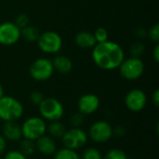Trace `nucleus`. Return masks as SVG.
<instances>
[{"mask_svg": "<svg viewBox=\"0 0 159 159\" xmlns=\"http://www.w3.org/2000/svg\"><path fill=\"white\" fill-rule=\"evenodd\" d=\"M154 58H155V61L157 62L159 61V46L157 45L155 49H154Z\"/></svg>", "mask_w": 159, "mask_h": 159, "instance_id": "obj_33", "label": "nucleus"}, {"mask_svg": "<svg viewBox=\"0 0 159 159\" xmlns=\"http://www.w3.org/2000/svg\"><path fill=\"white\" fill-rule=\"evenodd\" d=\"M3 137L10 142H17L22 137L21 127L16 121L5 122L2 128Z\"/></svg>", "mask_w": 159, "mask_h": 159, "instance_id": "obj_14", "label": "nucleus"}, {"mask_svg": "<svg viewBox=\"0 0 159 159\" xmlns=\"http://www.w3.org/2000/svg\"><path fill=\"white\" fill-rule=\"evenodd\" d=\"M148 35L151 40L157 42L159 40V25L157 23L154 26L151 27V29L148 32Z\"/></svg>", "mask_w": 159, "mask_h": 159, "instance_id": "obj_28", "label": "nucleus"}, {"mask_svg": "<svg viewBox=\"0 0 159 159\" xmlns=\"http://www.w3.org/2000/svg\"><path fill=\"white\" fill-rule=\"evenodd\" d=\"M152 100H153V102H154L155 106H156V107H158V105H159V90L158 89H157V90L154 92V94H153V96H152Z\"/></svg>", "mask_w": 159, "mask_h": 159, "instance_id": "obj_32", "label": "nucleus"}, {"mask_svg": "<svg viewBox=\"0 0 159 159\" xmlns=\"http://www.w3.org/2000/svg\"><path fill=\"white\" fill-rule=\"evenodd\" d=\"M118 68L122 77L127 80H136L143 75L144 63L138 57H132L126 60L124 59Z\"/></svg>", "mask_w": 159, "mask_h": 159, "instance_id": "obj_5", "label": "nucleus"}, {"mask_svg": "<svg viewBox=\"0 0 159 159\" xmlns=\"http://www.w3.org/2000/svg\"><path fill=\"white\" fill-rule=\"evenodd\" d=\"M147 103L146 94L139 89H134L128 92L125 98L127 108L132 112H140L144 109Z\"/></svg>", "mask_w": 159, "mask_h": 159, "instance_id": "obj_10", "label": "nucleus"}, {"mask_svg": "<svg viewBox=\"0 0 159 159\" xmlns=\"http://www.w3.org/2000/svg\"><path fill=\"white\" fill-rule=\"evenodd\" d=\"M35 142V148L36 150L45 156H51L54 155L56 152V143L53 138L50 136L43 135L40 138H38Z\"/></svg>", "mask_w": 159, "mask_h": 159, "instance_id": "obj_13", "label": "nucleus"}, {"mask_svg": "<svg viewBox=\"0 0 159 159\" xmlns=\"http://www.w3.org/2000/svg\"><path fill=\"white\" fill-rule=\"evenodd\" d=\"M44 99L45 98H44L43 94L39 91H34L30 94V101L32 103H34L35 105H39Z\"/></svg>", "mask_w": 159, "mask_h": 159, "instance_id": "obj_25", "label": "nucleus"}, {"mask_svg": "<svg viewBox=\"0 0 159 159\" xmlns=\"http://www.w3.org/2000/svg\"><path fill=\"white\" fill-rule=\"evenodd\" d=\"M3 159H27L26 157L21 154L20 151H17V150H12V151H9L7 152L5 157H3Z\"/></svg>", "mask_w": 159, "mask_h": 159, "instance_id": "obj_27", "label": "nucleus"}, {"mask_svg": "<svg viewBox=\"0 0 159 159\" xmlns=\"http://www.w3.org/2000/svg\"><path fill=\"white\" fill-rule=\"evenodd\" d=\"M102 159H103V158H102Z\"/></svg>", "mask_w": 159, "mask_h": 159, "instance_id": "obj_36", "label": "nucleus"}, {"mask_svg": "<svg viewBox=\"0 0 159 159\" xmlns=\"http://www.w3.org/2000/svg\"><path fill=\"white\" fill-rule=\"evenodd\" d=\"M30 75L36 81H45L51 77L54 72L52 61L40 58L35 60L30 66Z\"/></svg>", "mask_w": 159, "mask_h": 159, "instance_id": "obj_7", "label": "nucleus"}, {"mask_svg": "<svg viewBox=\"0 0 159 159\" xmlns=\"http://www.w3.org/2000/svg\"><path fill=\"white\" fill-rule=\"evenodd\" d=\"M72 125L74 126V128H79L83 121H84V115H82L81 113H76V114H74L70 119Z\"/></svg>", "mask_w": 159, "mask_h": 159, "instance_id": "obj_24", "label": "nucleus"}, {"mask_svg": "<svg viewBox=\"0 0 159 159\" xmlns=\"http://www.w3.org/2000/svg\"><path fill=\"white\" fill-rule=\"evenodd\" d=\"M54 70L61 74H68L72 71L73 63L71 60L66 56H57L52 61Z\"/></svg>", "mask_w": 159, "mask_h": 159, "instance_id": "obj_16", "label": "nucleus"}, {"mask_svg": "<svg viewBox=\"0 0 159 159\" xmlns=\"http://www.w3.org/2000/svg\"><path fill=\"white\" fill-rule=\"evenodd\" d=\"M54 159H81L79 155L75 151L68 148H61L54 153Z\"/></svg>", "mask_w": 159, "mask_h": 159, "instance_id": "obj_19", "label": "nucleus"}, {"mask_svg": "<svg viewBox=\"0 0 159 159\" xmlns=\"http://www.w3.org/2000/svg\"><path fill=\"white\" fill-rule=\"evenodd\" d=\"M40 34L38 29L35 26H25L20 29V36H22L27 41L33 42L36 41L39 37Z\"/></svg>", "mask_w": 159, "mask_h": 159, "instance_id": "obj_18", "label": "nucleus"}, {"mask_svg": "<svg viewBox=\"0 0 159 159\" xmlns=\"http://www.w3.org/2000/svg\"><path fill=\"white\" fill-rule=\"evenodd\" d=\"M131 50H132L133 56H134V57H138V56H139L140 54H142V52L143 51V45H142V44H140V43H136V44H134V45H133V47H132Z\"/></svg>", "mask_w": 159, "mask_h": 159, "instance_id": "obj_29", "label": "nucleus"}, {"mask_svg": "<svg viewBox=\"0 0 159 159\" xmlns=\"http://www.w3.org/2000/svg\"><path fill=\"white\" fill-rule=\"evenodd\" d=\"M81 159H102V157L98 149L89 148L84 152Z\"/></svg>", "mask_w": 159, "mask_h": 159, "instance_id": "obj_22", "label": "nucleus"}, {"mask_svg": "<svg viewBox=\"0 0 159 159\" xmlns=\"http://www.w3.org/2000/svg\"><path fill=\"white\" fill-rule=\"evenodd\" d=\"M100 106V100L98 96L92 93L85 94L80 97L77 102V107L79 113L84 116L91 115L95 113Z\"/></svg>", "mask_w": 159, "mask_h": 159, "instance_id": "obj_12", "label": "nucleus"}, {"mask_svg": "<svg viewBox=\"0 0 159 159\" xmlns=\"http://www.w3.org/2000/svg\"><path fill=\"white\" fill-rule=\"evenodd\" d=\"M89 136L95 143H106L113 136V128L106 121L103 120L96 121L89 128Z\"/></svg>", "mask_w": 159, "mask_h": 159, "instance_id": "obj_8", "label": "nucleus"}, {"mask_svg": "<svg viewBox=\"0 0 159 159\" xmlns=\"http://www.w3.org/2000/svg\"><path fill=\"white\" fill-rule=\"evenodd\" d=\"M0 159H3V158H2V157H1V156H0Z\"/></svg>", "mask_w": 159, "mask_h": 159, "instance_id": "obj_35", "label": "nucleus"}, {"mask_svg": "<svg viewBox=\"0 0 159 159\" xmlns=\"http://www.w3.org/2000/svg\"><path fill=\"white\" fill-rule=\"evenodd\" d=\"M23 115L22 104L13 97L3 96L0 99V119L4 122L16 121Z\"/></svg>", "mask_w": 159, "mask_h": 159, "instance_id": "obj_2", "label": "nucleus"}, {"mask_svg": "<svg viewBox=\"0 0 159 159\" xmlns=\"http://www.w3.org/2000/svg\"><path fill=\"white\" fill-rule=\"evenodd\" d=\"M40 49L47 53L58 52L62 45L61 37L55 32L48 31L41 34L37 39Z\"/></svg>", "mask_w": 159, "mask_h": 159, "instance_id": "obj_9", "label": "nucleus"}, {"mask_svg": "<svg viewBox=\"0 0 159 159\" xmlns=\"http://www.w3.org/2000/svg\"><path fill=\"white\" fill-rule=\"evenodd\" d=\"M103 159H128V157L124 151L116 148L108 151Z\"/></svg>", "mask_w": 159, "mask_h": 159, "instance_id": "obj_21", "label": "nucleus"}, {"mask_svg": "<svg viewBox=\"0 0 159 159\" xmlns=\"http://www.w3.org/2000/svg\"><path fill=\"white\" fill-rule=\"evenodd\" d=\"M35 151H36V148H35L34 141L24 139L22 141V143H20V152L21 154H23L25 157L32 156L33 154H34Z\"/></svg>", "mask_w": 159, "mask_h": 159, "instance_id": "obj_20", "label": "nucleus"}, {"mask_svg": "<svg viewBox=\"0 0 159 159\" xmlns=\"http://www.w3.org/2000/svg\"><path fill=\"white\" fill-rule=\"evenodd\" d=\"M20 37V29L14 22H4L0 25V43L2 45H14Z\"/></svg>", "mask_w": 159, "mask_h": 159, "instance_id": "obj_11", "label": "nucleus"}, {"mask_svg": "<svg viewBox=\"0 0 159 159\" xmlns=\"http://www.w3.org/2000/svg\"><path fill=\"white\" fill-rule=\"evenodd\" d=\"M116 135V137H121L125 134V129L122 127H117L115 129H113V135Z\"/></svg>", "mask_w": 159, "mask_h": 159, "instance_id": "obj_31", "label": "nucleus"}, {"mask_svg": "<svg viewBox=\"0 0 159 159\" xmlns=\"http://www.w3.org/2000/svg\"><path fill=\"white\" fill-rule=\"evenodd\" d=\"M62 144L65 148L71 150H77L82 148L88 142L87 133L79 128H73L66 130L61 137Z\"/></svg>", "mask_w": 159, "mask_h": 159, "instance_id": "obj_6", "label": "nucleus"}, {"mask_svg": "<svg viewBox=\"0 0 159 159\" xmlns=\"http://www.w3.org/2000/svg\"><path fill=\"white\" fill-rule=\"evenodd\" d=\"M4 96V89H3V87L1 86L0 84V99Z\"/></svg>", "mask_w": 159, "mask_h": 159, "instance_id": "obj_34", "label": "nucleus"}, {"mask_svg": "<svg viewBox=\"0 0 159 159\" xmlns=\"http://www.w3.org/2000/svg\"><path fill=\"white\" fill-rule=\"evenodd\" d=\"M75 43L78 47L83 48H94L97 44L94 34L87 31H81L75 35Z\"/></svg>", "mask_w": 159, "mask_h": 159, "instance_id": "obj_15", "label": "nucleus"}, {"mask_svg": "<svg viewBox=\"0 0 159 159\" xmlns=\"http://www.w3.org/2000/svg\"><path fill=\"white\" fill-rule=\"evenodd\" d=\"M21 127V133L24 139L36 141L47 131V124L43 118L33 116L26 119Z\"/></svg>", "mask_w": 159, "mask_h": 159, "instance_id": "obj_3", "label": "nucleus"}, {"mask_svg": "<svg viewBox=\"0 0 159 159\" xmlns=\"http://www.w3.org/2000/svg\"><path fill=\"white\" fill-rule=\"evenodd\" d=\"M38 106L41 116L50 122L60 120L64 114L62 104L54 98L44 99Z\"/></svg>", "mask_w": 159, "mask_h": 159, "instance_id": "obj_4", "label": "nucleus"}, {"mask_svg": "<svg viewBox=\"0 0 159 159\" xmlns=\"http://www.w3.org/2000/svg\"><path fill=\"white\" fill-rule=\"evenodd\" d=\"M93 34H94V37H95L97 43H102V42H105L108 40V33L102 27L98 28Z\"/></svg>", "mask_w": 159, "mask_h": 159, "instance_id": "obj_23", "label": "nucleus"}, {"mask_svg": "<svg viewBox=\"0 0 159 159\" xmlns=\"http://www.w3.org/2000/svg\"><path fill=\"white\" fill-rule=\"evenodd\" d=\"M28 21H29V18L27 17V15H25V14H20V15H19V16L16 18L14 23H15L20 29H21V28L27 26Z\"/></svg>", "mask_w": 159, "mask_h": 159, "instance_id": "obj_26", "label": "nucleus"}, {"mask_svg": "<svg viewBox=\"0 0 159 159\" xmlns=\"http://www.w3.org/2000/svg\"><path fill=\"white\" fill-rule=\"evenodd\" d=\"M92 58L95 64L102 70H114L119 67L125 59L122 48L115 42L97 43L93 48Z\"/></svg>", "mask_w": 159, "mask_h": 159, "instance_id": "obj_1", "label": "nucleus"}, {"mask_svg": "<svg viewBox=\"0 0 159 159\" xmlns=\"http://www.w3.org/2000/svg\"><path fill=\"white\" fill-rule=\"evenodd\" d=\"M47 130L51 138L56 139H61V137L66 131L65 127L59 120L50 122V124L47 127Z\"/></svg>", "mask_w": 159, "mask_h": 159, "instance_id": "obj_17", "label": "nucleus"}, {"mask_svg": "<svg viewBox=\"0 0 159 159\" xmlns=\"http://www.w3.org/2000/svg\"><path fill=\"white\" fill-rule=\"evenodd\" d=\"M6 147H7V142L6 139L3 137V135H0V156H2L5 151H6Z\"/></svg>", "mask_w": 159, "mask_h": 159, "instance_id": "obj_30", "label": "nucleus"}]
</instances>
